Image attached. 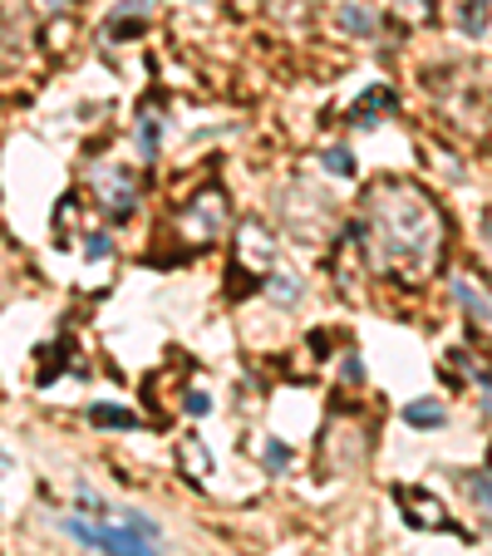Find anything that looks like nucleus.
<instances>
[{
  "label": "nucleus",
  "mask_w": 492,
  "mask_h": 556,
  "mask_svg": "<svg viewBox=\"0 0 492 556\" xmlns=\"http://www.w3.org/2000/svg\"><path fill=\"white\" fill-rule=\"evenodd\" d=\"M404 424H414V429H439V424H443V404H433V400L404 404Z\"/></svg>",
  "instance_id": "4"
},
{
  "label": "nucleus",
  "mask_w": 492,
  "mask_h": 556,
  "mask_svg": "<svg viewBox=\"0 0 492 556\" xmlns=\"http://www.w3.org/2000/svg\"><path fill=\"white\" fill-rule=\"evenodd\" d=\"M157 138H163V118L148 109L143 114V124H138V143H143V157H153L157 153Z\"/></svg>",
  "instance_id": "8"
},
{
  "label": "nucleus",
  "mask_w": 492,
  "mask_h": 556,
  "mask_svg": "<svg viewBox=\"0 0 492 556\" xmlns=\"http://www.w3.org/2000/svg\"><path fill=\"white\" fill-rule=\"evenodd\" d=\"M262 463L266 468H291V448H286V443H276V439H266V448H262Z\"/></svg>",
  "instance_id": "11"
},
{
  "label": "nucleus",
  "mask_w": 492,
  "mask_h": 556,
  "mask_svg": "<svg viewBox=\"0 0 492 556\" xmlns=\"http://www.w3.org/2000/svg\"><path fill=\"white\" fill-rule=\"evenodd\" d=\"M340 25H345V30H355V35H365V40L379 30V21L365 11V5H345V11H340Z\"/></svg>",
  "instance_id": "7"
},
{
  "label": "nucleus",
  "mask_w": 492,
  "mask_h": 556,
  "mask_svg": "<svg viewBox=\"0 0 492 556\" xmlns=\"http://www.w3.org/2000/svg\"><path fill=\"white\" fill-rule=\"evenodd\" d=\"M89 419H94L99 429H138V414H128V409H109V404H94V409H89Z\"/></svg>",
  "instance_id": "6"
},
{
  "label": "nucleus",
  "mask_w": 492,
  "mask_h": 556,
  "mask_svg": "<svg viewBox=\"0 0 492 556\" xmlns=\"http://www.w3.org/2000/svg\"><path fill=\"white\" fill-rule=\"evenodd\" d=\"M389 104H394V94H389V89H369V94L350 109V124H379L375 114H379V109H389Z\"/></svg>",
  "instance_id": "3"
},
{
  "label": "nucleus",
  "mask_w": 492,
  "mask_h": 556,
  "mask_svg": "<svg viewBox=\"0 0 492 556\" xmlns=\"http://www.w3.org/2000/svg\"><path fill=\"white\" fill-rule=\"evenodd\" d=\"M468 497H472V507H478V513H488V472H482V468H472Z\"/></svg>",
  "instance_id": "12"
},
{
  "label": "nucleus",
  "mask_w": 492,
  "mask_h": 556,
  "mask_svg": "<svg viewBox=\"0 0 492 556\" xmlns=\"http://www.w3.org/2000/svg\"><path fill=\"white\" fill-rule=\"evenodd\" d=\"M365 242L375 252L379 266H399V271H424L429 262H439V212L424 202V192L404 188V182H384L369 202Z\"/></svg>",
  "instance_id": "1"
},
{
  "label": "nucleus",
  "mask_w": 492,
  "mask_h": 556,
  "mask_svg": "<svg viewBox=\"0 0 492 556\" xmlns=\"http://www.w3.org/2000/svg\"><path fill=\"white\" fill-rule=\"evenodd\" d=\"M60 532L104 556H163V527L153 517L138 507H109L94 493H79L74 513L60 517Z\"/></svg>",
  "instance_id": "2"
},
{
  "label": "nucleus",
  "mask_w": 492,
  "mask_h": 556,
  "mask_svg": "<svg viewBox=\"0 0 492 556\" xmlns=\"http://www.w3.org/2000/svg\"><path fill=\"white\" fill-rule=\"evenodd\" d=\"M266 291H272V295H281V301H295V295H301V281H295L291 271H272V281H266Z\"/></svg>",
  "instance_id": "10"
},
{
  "label": "nucleus",
  "mask_w": 492,
  "mask_h": 556,
  "mask_svg": "<svg viewBox=\"0 0 492 556\" xmlns=\"http://www.w3.org/2000/svg\"><path fill=\"white\" fill-rule=\"evenodd\" d=\"M453 295H458V305L468 311V320H478V326H488V295L472 291L468 281H453Z\"/></svg>",
  "instance_id": "5"
},
{
  "label": "nucleus",
  "mask_w": 492,
  "mask_h": 556,
  "mask_svg": "<svg viewBox=\"0 0 492 556\" xmlns=\"http://www.w3.org/2000/svg\"><path fill=\"white\" fill-rule=\"evenodd\" d=\"M109 252H114V242H109V231H94V237H89V247H85V256H89V262H104Z\"/></svg>",
  "instance_id": "13"
},
{
  "label": "nucleus",
  "mask_w": 492,
  "mask_h": 556,
  "mask_svg": "<svg viewBox=\"0 0 492 556\" xmlns=\"http://www.w3.org/2000/svg\"><path fill=\"white\" fill-rule=\"evenodd\" d=\"M212 409V400H207V394H202V389H198V394H192V400H188V414H198V419H202V414H207Z\"/></svg>",
  "instance_id": "14"
},
{
  "label": "nucleus",
  "mask_w": 492,
  "mask_h": 556,
  "mask_svg": "<svg viewBox=\"0 0 492 556\" xmlns=\"http://www.w3.org/2000/svg\"><path fill=\"white\" fill-rule=\"evenodd\" d=\"M320 163H325V173H336V178H355V163H350L345 148H325Z\"/></svg>",
  "instance_id": "9"
},
{
  "label": "nucleus",
  "mask_w": 492,
  "mask_h": 556,
  "mask_svg": "<svg viewBox=\"0 0 492 556\" xmlns=\"http://www.w3.org/2000/svg\"><path fill=\"white\" fill-rule=\"evenodd\" d=\"M11 463H15L11 453H0V483H5V472H11Z\"/></svg>",
  "instance_id": "15"
}]
</instances>
